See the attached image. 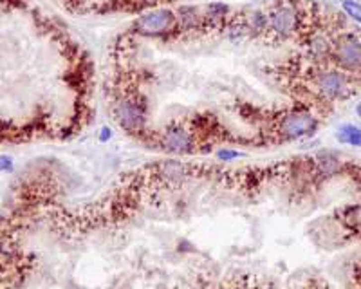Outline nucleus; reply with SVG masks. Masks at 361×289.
<instances>
[{
    "label": "nucleus",
    "instance_id": "1",
    "mask_svg": "<svg viewBox=\"0 0 361 289\" xmlns=\"http://www.w3.org/2000/svg\"><path fill=\"white\" fill-rule=\"evenodd\" d=\"M269 120H271V129H269L267 141H273V143L298 140V138L312 134L318 127L316 116L303 107L284 110L282 114L269 118Z\"/></svg>",
    "mask_w": 361,
    "mask_h": 289
},
{
    "label": "nucleus",
    "instance_id": "2",
    "mask_svg": "<svg viewBox=\"0 0 361 289\" xmlns=\"http://www.w3.org/2000/svg\"><path fill=\"white\" fill-rule=\"evenodd\" d=\"M114 118L119 127L129 134L143 136L146 134V101L138 94L123 96L114 103Z\"/></svg>",
    "mask_w": 361,
    "mask_h": 289
},
{
    "label": "nucleus",
    "instance_id": "3",
    "mask_svg": "<svg viewBox=\"0 0 361 289\" xmlns=\"http://www.w3.org/2000/svg\"><path fill=\"white\" fill-rule=\"evenodd\" d=\"M153 146L168 154H192L197 150L199 143L190 127L183 123H170L163 132L155 136Z\"/></svg>",
    "mask_w": 361,
    "mask_h": 289
},
{
    "label": "nucleus",
    "instance_id": "4",
    "mask_svg": "<svg viewBox=\"0 0 361 289\" xmlns=\"http://www.w3.org/2000/svg\"><path fill=\"white\" fill-rule=\"evenodd\" d=\"M312 85L318 94L327 100H345L352 92H356L343 71H318L312 74Z\"/></svg>",
    "mask_w": 361,
    "mask_h": 289
},
{
    "label": "nucleus",
    "instance_id": "5",
    "mask_svg": "<svg viewBox=\"0 0 361 289\" xmlns=\"http://www.w3.org/2000/svg\"><path fill=\"white\" fill-rule=\"evenodd\" d=\"M298 25H300V16H298L296 7L287 2L275 4L267 13V31L277 38H289L296 35Z\"/></svg>",
    "mask_w": 361,
    "mask_h": 289
},
{
    "label": "nucleus",
    "instance_id": "6",
    "mask_svg": "<svg viewBox=\"0 0 361 289\" xmlns=\"http://www.w3.org/2000/svg\"><path fill=\"white\" fill-rule=\"evenodd\" d=\"M177 27V15L170 9L152 11L134 22V31L143 36H163Z\"/></svg>",
    "mask_w": 361,
    "mask_h": 289
},
{
    "label": "nucleus",
    "instance_id": "7",
    "mask_svg": "<svg viewBox=\"0 0 361 289\" xmlns=\"http://www.w3.org/2000/svg\"><path fill=\"white\" fill-rule=\"evenodd\" d=\"M334 62L342 67L343 72H360L361 71V42L347 36L334 47Z\"/></svg>",
    "mask_w": 361,
    "mask_h": 289
},
{
    "label": "nucleus",
    "instance_id": "8",
    "mask_svg": "<svg viewBox=\"0 0 361 289\" xmlns=\"http://www.w3.org/2000/svg\"><path fill=\"white\" fill-rule=\"evenodd\" d=\"M340 143L354 144V146H361V129L354 127V125H343L340 132L336 134Z\"/></svg>",
    "mask_w": 361,
    "mask_h": 289
},
{
    "label": "nucleus",
    "instance_id": "9",
    "mask_svg": "<svg viewBox=\"0 0 361 289\" xmlns=\"http://www.w3.org/2000/svg\"><path fill=\"white\" fill-rule=\"evenodd\" d=\"M342 7L351 18H354V20L361 24V4H358L354 0H343Z\"/></svg>",
    "mask_w": 361,
    "mask_h": 289
},
{
    "label": "nucleus",
    "instance_id": "10",
    "mask_svg": "<svg viewBox=\"0 0 361 289\" xmlns=\"http://www.w3.org/2000/svg\"><path fill=\"white\" fill-rule=\"evenodd\" d=\"M238 152H233V150H222L218 152V157H224V159H231V157H237Z\"/></svg>",
    "mask_w": 361,
    "mask_h": 289
},
{
    "label": "nucleus",
    "instance_id": "11",
    "mask_svg": "<svg viewBox=\"0 0 361 289\" xmlns=\"http://www.w3.org/2000/svg\"><path fill=\"white\" fill-rule=\"evenodd\" d=\"M110 136H112V132H110V129H107V127H103V129H101V132H99V140L101 141H107L110 138Z\"/></svg>",
    "mask_w": 361,
    "mask_h": 289
},
{
    "label": "nucleus",
    "instance_id": "12",
    "mask_svg": "<svg viewBox=\"0 0 361 289\" xmlns=\"http://www.w3.org/2000/svg\"><path fill=\"white\" fill-rule=\"evenodd\" d=\"M358 116H360V118H361V101H360V103H358Z\"/></svg>",
    "mask_w": 361,
    "mask_h": 289
}]
</instances>
